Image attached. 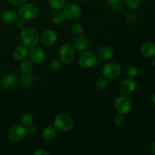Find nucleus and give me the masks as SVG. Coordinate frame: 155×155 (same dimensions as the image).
<instances>
[{"label":"nucleus","mask_w":155,"mask_h":155,"mask_svg":"<svg viewBox=\"0 0 155 155\" xmlns=\"http://www.w3.org/2000/svg\"><path fill=\"white\" fill-rule=\"evenodd\" d=\"M20 38H21V42L24 46L32 48L39 42V35L34 28L27 27L23 29Z\"/></svg>","instance_id":"obj_1"},{"label":"nucleus","mask_w":155,"mask_h":155,"mask_svg":"<svg viewBox=\"0 0 155 155\" xmlns=\"http://www.w3.org/2000/svg\"><path fill=\"white\" fill-rule=\"evenodd\" d=\"M74 120L67 114H59L53 120V125L56 130L61 132H68L74 127Z\"/></svg>","instance_id":"obj_2"},{"label":"nucleus","mask_w":155,"mask_h":155,"mask_svg":"<svg viewBox=\"0 0 155 155\" xmlns=\"http://www.w3.org/2000/svg\"><path fill=\"white\" fill-rule=\"evenodd\" d=\"M27 129L22 124L13 125L8 131L9 139L14 142H19L24 140L27 135Z\"/></svg>","instance_id":"obj_3"},{"label":"nucleus","mask_w":155,"mask_h":155,"mask_svg":"<svg viewBox=\"0 0 155 155\" xmlns=\"http://www.w3.org/2000/svg\"><path fill=\"white\" fill-rule=\"evenodd\" d=\"M133 104L127 95H120L117 97L114 101V108L118 114L125 115L130 113L132 110Z\"/></svg>","instance_id":"obj_4"},{"label":"nucleus","mask_w":155,"mask_h":155,"mask_svg":"<svg viewBox=\"0 0 155 155\" xmlns=\"http://www.w3.org/2000/svg\"><path fill=\"white\" fill-rule=\"evenodd\" d=\"M76 49L71 43H65L61 47L59 51V58L63 63L69 64L74 60Z\"/></svg>","instance_id":"obj_5"},{"label":"nucleus","mask_w":155,"mask_h":155,"mask_svg":"<svg viewBox=\"0 0 155 155\" xmlns=\"http://www.w3.org/2000/svg\"><path fill=\"white\" fill-rule=\"evenodd\" d=\"M39 13V8L33 3L23 4L19 8L18 15L24 20H32L36 18Z\"/></svg>","instance_id":"obj_6"},{"label":"nucleus","mask_w":155,"mask_h":155,"mask_svg":"<svg viewBox=\"0 0 155 155\" xmlns=\"http://www.w3.org/2000/svg\"><path fill=\"white\" fill-rule=\"evenodd\" d=\"M121 74V67L115 62H110L103 67L102 75L109 80H114L120 77Z\"/></svg>","instance_id":"obj_7"},{"label":"nucleus","mask_w":155,"mask_h":155,"mask_svg":"<svg viewBox=\"0 0 155 155\" xmlns=\"http://www.w3.org/2000/svg\"><path fill=\"white\" fill-rule=\"evenodd\" d=\"M79 64L81 68L88 69L95 66L98 63L96 54L92 51H83L78 59Z\"/></svg>","instance_id":"obj_8"},{"label":"nucleus","mask_w":155,"mask_h":155,"mask_svg":"<svg viewBox=\"0 0 155 155\" xmlns=\"http://www.w3.org/2000/svg\"><path fill=\"white\" fill-rule=\"evenodd\" d=\"M62 14L67 19L77 20L81 16L82 9L77 4L70 3L64 6Z\"/></svg>","instance_id":"obj_9"},{"label":"nucleus","mask_w":155,"mask_h":155,"mask_svg":"<svg viewBox=\"0 0 155 155\" xmlns=\"http://www.w3.org/2000/svg\"><path fill=\"white\" fill-rule=\"evenodd\" d=\"M137 87V82L134 78L129 77L127 80H124L119 86V90L120 93L124 95H130L135 92Z\"/></svg>","instance_id":"obj_10"},{"label":"nucleus","mask_w":155,"mask_h":155,"mask_svg":"<svg viewBox=\"0 0 155 155\" xmlns=\"http://www.w3.org/2000/svg\"><path fill=\"white\" fill-rule=\"evenodd\" d=\"M30 60L36 64H41L45 61L46 58L45 51L40 47L33 46L29 51Z\"/></svg>","instance_id":"obj_11"},{"label":"nucleus","mask_w":155,"mask_h":155,"mask_svg":"<svg viewBox=\"0 0 155 155\" xmlns=\"http://www.w3.org/2000/svg\"><path fill=\"white\" fill-rule=\"evenodd\" d=\"M58 34L55 31L52 30H45L41 35L40 40L41 42L45 46H51L54 45L58 41Z\"/></svg>","instance_id":"obj_12"},{"label":"nucleus","mask_w":155,"mask_h":155,"mask_svg":"<svg viewBox=\"0 0 155 155\" xmlns=\"http://www.w3.org/2000/svg\"><path fill=\"white\" fill-rule=\"evenodd\" d=\"M141 54L145 58H151L155 55V42H147L141 47Z\"/></svg>","instance_id":"obj_13"},{"label":"nucleus","mask_w":155,"mask_h":155,"mask_svg":"<svg viewBox=\"0 0 155 155\" xmlns=\"http://www.w3.org/2000/svg\"><path fill=\"white\" fill-rule=\"evenodd\" d=\"M17 84V77L14 74H6L2 79V85L5 89H10Z\"/></svg>","instance_id":"obj_14"},{"label":"nucleus","mask_w":155,"mask_h":155,"mask_svg":"<svg viewBox=\"0 0 155 155\" xmlns=\"http://www.w3.org/2000/svg\"><path fill=\"white\" fill-rule=\"evenodd\" d=\"M114 51L112 48L109 45H104L99 49L98 53V58L103 61L109 60L113 57Z\"/></svg>","instance_id":"obj_15"},{"label":"nucleus","mask_w":155,"mask_h":155,"mask_svg":"<svg viewBox=\"0 0 155 155\" xmlns=\"http://www.w3.org/2000/svg\"><path fill=\"white\" fill-rule=\"evenodd\" d=\"M29 51L27 47L24 45H19L16 47L13 51V56L17 61H23L28 56Z\"/></svg>","instance_id":"obj_16"},{"label":"nucleus","mask_w":155,"mask_h":155,"mask_svg":"<svg viewBox=\"0 0 155 155\" xmlns=\"http://www.w3.org/2000/svg\"><path fill=\"white\" fill-rule=\"evenodd\" d=\"M88 41L84 36H77L74 39V46L76 50H77L80 52H83L86 50L88 48Z\"/></svg>","instance_id":"obj_17"},{"label":"nucleus","mask_w":155,"mask_h":155,"mask_svg":"<svg viewBox=\"0 0 155 155\" xmlns=\"http://www.w3.org/2000/svg\"><path fill=\"white\" fill-rule=\"evenodd\" d=\"M18 18V15L15 12L12 10H6L2 15V19L3 22L5 24H14L17 21Z\"/></svg>","instance_id":"obj_18"},{"label":"nucleus","mask_w":155,"mask_h":155,"mask_svg":"<svg viewBox=\"0 0 155 155\" xmlns=\"http://www.w3.org/2000/svg\"><path fill=\"white\" fill-rule=\"evenodd\" d=\"M107 5L109 8L114 12H120L124 8L123 0H107Z\"/></svg>","instance_id":"obj_19"},{"label":"nucleus","mask_w":155,"mask_h":155,"mask_svg":"<svg viewBox=\"0 0 155 155\" xmlns=\"http://www.w3.org/2000/svg\"><path fill=\"white\" fill-rule=\"evenodd\" d=\"M33 70V64L31 61L23 60L22 63L20 65V72L22 75L31 74Z\"/></svg>","instance_id":"obj_20"},{"label":"nucleus","mask_w":155,"mask_h":155,"mask_svg":"<svg viewBox=\"0 0 155 155\" xmlns=\"http://www.w3.org/2000/svg\"><path fill=\"white\" fill-rule=\"evenodd\" d=\"M57 132L56 129L52 127H48L42 131V137L46 141H51L55 138Z\"/></svg>","instance_id":"obj_21"},{"label":"nucleus","mask_w":155,"mask_h":155,"mask_svg":"<svg viewBox=\"0 0 155 155\" xmlns=\"http://www.w3.org/2000/svg\"><path fill=\"white\" fill-rule=\"evenodd\" d=\"M71 32L77 37V36H83L85 33V29L82 24L76 23V24H73L72 27H71Z\"/></svg>","instance_id":"obj_22"},{"label":"nucleus","mask_w":155,"mask_h":155,"mask_svg":"<svg viewBox=\"0 0 155 155\" xmlns=\"http://www.w3.org/2000/svg\"><path fill=\"white\" fill-rule=\"evenodd\" d=\"M21 122L23 126L25 127H28L33 124L34 123V118L30 114H25L23 115L21 118Z\"/></svg>","instance_id":"obj_23"},{"label":"nucleus","mask_w":155,"mask_h":155,"mask_svg":"<svg viewBox=\"0 0 155 155\" xmlns=\"http://www.w3.org/2000/svg\"><path fill=\"white\" fill-rule=\"evenodd\" d=\"M49 5L54 10L63 8L65 5V0H48Z\"/></svg>","instance_id":"obj_24"},{"label":"nucleus","mask_w":155,"mask_h":155,"mask_svg":"<svg viewBox=\"0 0 155 155\" xmlns=\"http://www.w3.org/2000/svg\"><path fill=\"white\" fill-rule=\"evenodd\" d=\"M35 81V76L31 74L23 75L21 77V83L24 86H30L33 84Z\"/></svg>","instance_id":"obj_25"},{"label":"nucleus","mask_w":155,"mask_h":155,"mask_svg":"<svg viewBox=\"0 0 155 155\" xmlns=\"http://www.w3.org/2000/svg\"><path fill=\"white\" fill-rule=\"evenodd\" d=\"M127 74L130 78H135L139 74V69L136 65H130L127 70Z\"/></svg>","instance_id":"obj_26"},{"label":"nucleus","mask_w":155,"mask_h":155,"mask_svg":"<svg viewBox=\"0 0 155 155\" xmlns=\"http://www.w3.org/2000/svg\"><path fill=\"white\" fill-rule=\"evenodd\" d=\"M107 87V79L104 78H99L96 80L95 82V88L98 90H104Z\"/></svg>","instance_id":"obj_27"},{"label":"nucleus","mask_w":155,"mask_h":155,"mask_svg":"<svg viewBox=\"0 0 155 155\" xmlns=\"http://www.w3.org/2000/svg\"><path fill=\"white\" fill-rule=\"evenodd\" d=\"M65 17L62 13H57L53 16L52 18V23L55 25L59 26L61 25L64 23Z\"/></svg>","instance_id":"obj_28"},{"label":"nucleus","mask_w":155,"mask_h":155,"mask_svg":"<svg viewBox=\"0 0 155 155\" xmlns=\"http://www.w3.org/2000/svg\"><path fill=\"white\" fill-rule=\"evenodd\" d=\"M127 6L131 9H136L141 6L142 0H126Z\"/></svg>","instance_id":"obj_29"},{"label":"nucleus","mask_w":155,"mask_h":155,"mask_svg":"<svg viewBox=\"0 0 155 155\" xmlns=\"http://www.w3.org/2000/svg\"><path fill=\"white\" fill-rule=\"evenodd\" d=\"M61 62L58 60H53L49 64V69L51 71H58L61 68Z\"/></svg>","instance_id":"obj_30"},{"label":"nucleus","mask_w":155,"mask_h":155,"mask_svg":"<svg viewBox=\"0 0 155 155\" xmlns=\"http://www.w3.org/2000/svg\"><path fill=\"white\" fill-rule=\"evenodd\" d=\"M126 122L125 117H124V115L120 114H118L116 117H115L114 119V123L118 127H121V126L124 125Z\"/></svg>","instance_id":"obj_31"},{"label":"nucleus","mask_w":155,"mask_h":155,"mask_svg":"<svg viewBox=\"0 0 155 155\" xmlns=\"http://www.w3.org/2000/svg\"><path fill=\"white\" fill-rule=\"evenodd\" d=\"M15 23H16V27L18 30H23V29H24V27H25V20L23 19V18H21V19L19 20L18 19Z\"/></svg>","instance_id":"obj_32"},{"label":"nucleus","mask_w":155,"mask_h":155,"mask_svg":"<svg viewBox=\"0 0 155 155\" xmlns=\"http://www.w3.org/2000/svg\"><path fill=\"white\" fill-rule=\"evenodd\" d=\"M37 132H38L37 127H36V125H33V124H32L31 126L28 127V128H27V133H30V135L36 134Z\"/></svg>","instance_id":"obj_33"},{"label":"nucleus","mask_w":155,"mask_h":155,"mask_svg":"<svg viewBox=\"0 0 155 155\" xmlns=\"http://www.w3.org/2000/svg\"><path fill=\"white\" fill-rule=\"evenodd\" d=\"M27 1V0H8V2L13 5H22Z\"/></svg>","instance_id":"obj_34"},{"label":"nucleus","mask_w":155,"mask_h":155,"mask_svg":"<svg viewBox=\"0 0 155 155\" xmlns=\"http://www.w3.org/2000/svg\"><path fill=\"white\" fill-rule=\"evenodd\" d=\"M34 155H49V153L45 149H38L37 151H34Z\"/></svg>","instance_id":"obj_35"},{"label":"nucleus","mask_w":155,"mask_h":155,"mask_svg":"<svg viewBox=\"0 0 155 155\" xmlns=\"http://www.w3.org/2000/svg\"><path fill=\"white\" fill-rule=\"evenodd\" d=\"M151 151H152L153 154H155V142L153 143L152 145V148H151Z\"/></svg>","instance_id":"obj_36"},{"label":"nucleus","mask_w":155,"mask_h":155,"mask_svg":"<svg viewBox=\"0 0 155 155\" xmlns=\"http://www.w3.org/2000/svg\"><path fill=\"white\" fill-rule=\"evenodd\" d=\"M152 103H153V104H154V105L155 106V93L152 97Z\"/></svg>","instance_id":"obj_37"},{"label":"nucleus","mask_w":155,"mask_h":155,"mask_svg":"<svg viewBox=\"0 0 155 155\" xmlns=\"http://www.w3.org/2000/svg\"><path fill=\"white\" fill-rule=\"evenodd\" d=\"M151 64H152L154 66H155V58H153V60L151 61Z\"/></svg>","instance_id":"obj_38"},{"label":"nucleus","mask_w":155,"mask_h":155,"mask_svg":"<svg viewBox=\"0 0 155 155\" xmlns=\"http://www.w3.org/2000/svg\"><path fill=\"white\" fill-rule=\"evenodd\" d=\"M80 2H86V1H88V0H80Z\"/></svg>","instance_id":"obj_39"}]
</instances>
